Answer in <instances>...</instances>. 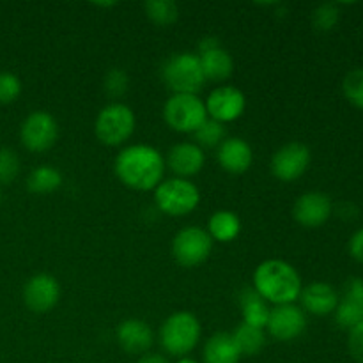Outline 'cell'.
Wrapping results in <instances>:
<instances>
[{
    "mask_svg": "<svg viewBox=\"0 0 363 363\" xmlns=\"http://www.w3.org/2000/svg\"><path fill=\"white\" fill-rule=\"evenodd\" d=\"M201 339V323L190 312H176L169 315L160 330V344L172 357L188 354Z\"/></svg>",
    "mask_w": 363,
    "mask_h": 363,
    "instance_id": "obj_3",
    "label": "cell"
},
{
    "mask_svg": "<svg viewBox=\"0 0 363 363\" xmlns=\"http://www.w3.org/2000/svg\"><path fill=\"white\" fill-rule=\"evenodd\" d=\"M21 94L20 78L9 71L0 73V105H9L14 103Z\"/></svg>",
    "mask_w": 363,
    "mask_h": 363,
    "instance_id": "obj_31",
    "label": "cell"
},
{
    "mask_svg": "<svg viewBox=\"0 0 363 363\" xmlns=\"http://www.w3.org/2000/svg\"><path fill=\"white\" fill-rule=\"evenodd\" d=\"M162 77L174 94H197L206 82L199 55L190 52L170 57L163 64Z\"/></svg>",
    "mask_w": 363,
    "mask_h": 363,
    "instance_id": "obj_4",
    "label": "cell"
},
{
    "mask_svg": "<svg viewBox=\"0 0 363 363\" xmlns=\"http://www.w3.org/2000/svg\"><path fill=\"white\" fill-rule=\"evenodd\" d=\"M176 363H197V362L191 360V358H181V360H177Z\"/></svg>",
    "mask_w": 363,
    "mask_h": 363,
    "instance_id": "obj_36",
    "label": "cell"
},
{
    "mask_svg": "<svg viewBox=\"0 0 363 363\" xmlns=\"http://www.w3.org/2000/svg\"><path fill=\"white\" fill-rule=\"evenodd\" d=\"M156 206L162 213L169 216L190 215L201 202L199 188L191 181L172 177L163 179L155 190Z\"/></svg>",
    "mask_w": 363,
    "mask_h": 363,
    "instance_id": "obj_5",
    "label": "cell"
},
{
    "mask_svg": "<svg viewBox=\"0 0 363 363\" xmlns=\"http://www.w3.org/2000/svg\"><path fill=\"white\" fill-rule=\"evenodd\" d=\"M350 254L354 261L363 264V227L351 236L350 240Z\"/></svg>",
    "mask_w": 363,
    "mask_h": 363,
    "instance_id": "obj_34",
    "label": "cell"
},
{
    "mask_svg": "<svg viewBox=\"0 0 363 363\" xmlns=\"http://www.w3.org/2000/svg\"><path fill=\"white\" fill-rule=\"evenodd\" d=\"M240 303L243 308V323L264 330L269 319L268 301L261 298L255 289H245L240 294Z\"/></svg>",
    "mask_w": 363,
    "mask_h": 363,
    "instance_id": "obj_22",
    "label": "cell"
},
{
    "mask_svg": "<svg viewBox=\"0 0 363 363\" xmlns=\"http://www.w3.org/2000/svg\"><path fill=\"white\" fill-rule=\"evenodd\" d=\"M230 335H233L241 357H243V354L245 357H254V354H259L266 344L264 330L255 328V326L247 325V323H241L240 326H236V330H234Z\"/></svg>",
    "mask_w": 363,
    "mask_h": 363,
    "instance_id": "obj_24",
    "label": "cell"
},
{
    "mask_svg": "<svg viewBox=\"0 0 363 363\" xmlns=\"http://www.w3.org/2000/svg\"><path fill=\"white\" fill-rule=\"evenodd\" d=\"M311 165V151L301 142H289L273 155L272 172L279 181L289 183L303 176Z\"/></svg>",
    "mask_w": 363,
    "mask_h": 363,
    "instance_id": "obj_10",
    "label": "cell"
},
{
    "mask_svg": "<svg viewBox=\"0 0 363 363\" xmlns=\"http://www.w3.org/2000/svg\"><path fill=\"white\" fill-rule=\"evenodd\" d=\"M351 357L358 363H363V321L350 330V339H347Z\"/></svg>",
    "mask_w": 363,
    "mask_h": 363,
    "instance_id": "obj_33",
    "label": "cell"
},
{
    "mask_svg": "<svg viewBox=\"0 0 363 363\" xmlns=\"http://www.w3.org/2000/svg\"><path fill=\"white\" fill-rule=\"evenodd\" d=\"M137 363H169L165 357L162 354H155V353H145L144 357L138 358Z\"/></svg>",
    "mask_w": 363,
    "mask_h": 363,
    "instance_id": "obj_35",
    "label": "cell"
},
{
    "mask_svg": "<svg viewBox=\"0 0 363 363\" xmlns=\"http://www.w3.org/2000/svg\"><path fill=\"white\" fill-rule=\"evenodd\" d=\"M117 342L126 353L142 354L147 353L152 346V330L142 319H128L117 328Z\"/></svg>",
    "mask_w": 363,
    "mask_h": 363,
    "instance_id": "obj_19",
    "label": "cell"
},
{
    "mask_svg": "<svg viewBox=\"0 0 363 363\" xmlns=\"http://www.w3.org/2000/svg\"><path fill=\"white\" fill-rule=\"evenodd\" d=\"M204 151L197 144L191 142H181L170 149L167 156V165L176 174V177L186 179V177L195 176L204 167Z\"/></svg>",
    "mask_w": 363,
    "mask_h": 363,
    "instance_id": "obj_16",
    "label": "cell"
},
{
    "mask_svg": "<svg viewBox=\"0 0 363 363\" xmlns=\"http://www.w3.org/2000/svg\"><path fill=\"white\" fill-rule=\"evenodd\" d=\"M62 184V176L55 167L41 165L35 167L27 179V188L32 194H52V191L59 190Z\"/></svg>",
    "mask_w": 363,
    "mask_h": 363,
    "instance_id": "obj_25",
    "label": "cell"
},
{
    "mask_svg": "<svg viewBox=\"0 0 363 363\" xmlns=\"http://www.w3.org/2000/svg\"><path fill=\"white\" fill-rule=\"evenodd\" d=\"M332 201L323 191H307L294 202L293 216L300 225L318 229L332 216Z\"/></svg>",
    "mask_w": 363,
    "mask_h": 363,
    "instance_id": "obj_14",
    "label": "cell"
},
{
    "mask_svg": "<svg viewBox=\"0 0 363 363\" xmlns=\"http://www.w3.org/2000/svg\"><path fill=\"white\" fill-rule=\"evenodd\" d=\"M128 74L124 69H119V67H113L106 73L105 77V91L110 98H121V96L126 94L128 91Z\"/></svg>",
    "mask_w": 363,
    "mask_h": 363,
    "instance_id": "obj_32",
    "label": "cell"
},
{
    "mask_svg": "<svg viewBox=\"0 0 363 363\" xmlns=\"http://www.w3.org/2000/svg\"><path fill=\"white\" fill-rule=\"evenodd\" d=\"M59 126L55 117L45 110H35L28 113L27 119L21 123L20 138L21 144L32 152H45L57 142Z\"/></svg>",
    "mask_w": 363,
    "mask_h": 363,
    "instance_id": "obj_9",
    "label": "cell"
},
{
    "mask_svg": "<svg viewBox=\"0 0 363 363\" xmlns=\"http://www.w3.org/2000/svg\"><path fill=\"white\" fill-rule=\"evenodd\" d=\"M266 328H268L269 335L273 339L289 342V340L298 339L305 332V328H307V318H305V312L294 303L277 305L269 312Z\"/></svg>",
    "mask_w": 363,
    "mask_h": 363,
    "instance_id": "obj_12",
    "label": "cell"
},
{
    "mask_svg": "<svg viewBox=\"0 0 363 363\" xmlns=\"http://www.w3.org/2000/svg\"><path fill=\"white\" fill-rule=\"evenodd\" d=\"M116 174L121 183L131 190H156L165 174V158L151 145H128L117 155Z\"/></svg>",
    "mask_w": 363,
    "mask_h": 363,
    "instance_id": "obj_1",
    "label": "cell"
},
{
    "mask_svg": "<svg viewBox=\"0 0 363 363\" xmlns=\"http://www.w3.org/2000/svg\"><path fill=\"white\" fill-rule=\"evenodd\" d=\"M199 60H201L206 80L223 82L233 74V57H230V53L227 52V50H223L222 46L199 53Z\"/></svg>",
    "mask_w": 363,
    "mask_h": 363,
    "instance_id": "obj_20",
    "label": "cell"
},
{
    "mask_svg": "<svg viewBox=\"0 0 363 363\" xmlns=\"http://www.w3.org/2000/svg\"><path fill=\"white\" fill-rule=\"evenodd\" d=\"M135 113L124 103H110L96 117V137L105 145L124 144L135 130Z\"/></svg>",
    "mask_w": 363,
    "mask_h": 363,
    "instance_id": "obj_6",
    "label": "cell"
},
{
    "mask_svg": "<svg viewBox=\"0 0 363 363\" xmlns=\"http://www.w3.org/2000/svg\"><path fill=\"white\" fill-rule=\"evenodd\" d=\"M204 105L209 119L225 124L233 123V121L240 119L243 116L247 99H245V94L238 87L222 85V87H216L209 94L208 101Z\"/></svg>",
    "mask_w": 363,
    "mask_h": 363,
    "instance_id": "obj_11",
    "label": "cell"
},
{
    "mask_svg": "<svg viewBox=\"0 0 363 363\" xmlns=\"http://www.w3.org/2000/svg\"><path fill=\"white\" fill-rule=\"evenodd\" d=\"M241 230V220L233 211H216L213 213L208 222V234L211 240L230 243L236 240Z\"/></svg>",
    "mask_w": 363,
    "mask_h": 363,
    "instance_id": "obj_23",
    "label": "cell"
},
{
    "mask_svg": "<svg viewBox=\"0 0 363 363\" xmlns=\"http://www.w3.org/2000/svg\"><path fill=\"white\" fill-rule=\"evenodd\" d=\"M0 202H2V194H0Z\"/></svg>",
    "mask_w": 363,
    "mask_h": 363,
    "instance_id": "obj_37",
    "label": "cell"
},
{
    "mask_svg": "<svg viewBox=\"0 0 363 363\" xmlns=\"http://www.w3.org/2000/svg\"><path fill=\"white\" fill-rule=\"evenodd\" d=\"M195 142L199 147H218L223 140H225V126L218 121L206 119L197 130L194 131Z\"/></svg>",
    "mask_w": 363,
    "mask_h": 363,
    "instance_id": "obj_26",
    "label": "cell"
},
{
    "mask_svg": "<svg viewBox=\"0 0 363 363\" xmlns=\"http://www.w3.org/2000/svg\"><path fill=\"white\" fill-rule=\"evenodd\" d=\"M301 311L308 312L312 315H328L335 312L339 305V294L330 284L326 282H312L300 293Z\"/></svg>",
    "mask_w": 363,
    "mask_h": 363,
    "instance_id": "obj_18",
    "label": "cell"
},
{
    "mask_svg": "<svg viewBox=\"0 0 363 363\" xmlns=\"http://www.w3.org/2000/svg\"><path fill=\"white\" fill-rule=\"evenodd\" d=\"M145 14L156 25H172L179 16V9L170 0H149L145 2Z\"/></svg>",
    "mask_w": 363,
    "mask_h": 363,
    "instance_id": "obj_27",
    "label": "cell"
},
{
    "mask_svg": "<svg viewBox=\"0 0 363 363\" xmlns=\"http://www.w3.org/2000/svg\"><path fill=\"white\" fill-rule=\"evenodd\" d=\"M20 174V158L9 147H0V184H11Z\"/></svg>",
    "mask_w": 363,
    "mask_h": 363,
    "instance_id": "obj_29",
    "label": "cell"
},
{
    "mask_svg": "<svg viewBox=\"0 0 363 363\" xmlns=\"http://www.w3.org/2000/svg\"><path fill=\"white\" fill-rule=\"evenodd\" d=\"M241 353L230 333H215L204 346L206 363H240Z\"/></svg>",
    "mask_w": 363,
    "mask_h": 363,
    "instance_id": "obj_21",
    "label": "cell"
},
{
    "mask_svg": "<svg viewBox=\"0 0 363 363\" xmlns=\"http://www.w3.org/2000/svg\"><path fill=\"white\" fill-rule=\"evenodd\" d=\"M254 289L269 303L291 305L300 298L303 287L294 266L280 259H269L255 269Z\"/></svg>",
    "mask_w": 363,
    "mask_h": 363,
    "instance_id": "obj_2",
    "label": "cell"
},
{
    "mask_svg": "<svg viewBox=\"0 0 363 363\" xmlns=\"http://www.w3.org/2000/svg\"><path fill=\"white\" fill-rule=\"evenodd\" d=\"M363 321V279L353 277L346 282L344 296L335 308V323L344 330H351Z\"/></svg>",
    "mask_w": 363,
    "mask_h": 363,
    "instance_id": "obj_15",
    "label": "cell"
},
{
    "mask_svg": "<svg viewBox=\"0 0 363 363\" xmlns=\"http://www.w3.org/2000/svg\"><path fill=\"white\" fill-rule=\"evenodd\" d=\"M342 91L347 101L363 110V67L350 71L342 82Z\"/></svg>",
    "mask_w": 363,
    "mask_h": 363,
    "instance_id": "obj_28",
    "label": "cell"
},
{
    "mask_svg": "<svg viewBox=\"0 0 363 363\" xmlns=\"http://www.w3.org/2000/svg\"><path fill=\"white\" fill-rule=\"evenodd\" d=\"M213 250V240L201 227H186L179 230L172 241V254L177 264L194 268L202 264Z\"/></svg>",
    "mask_w": 363,
    "mask_h": 363,
    "instance_id": "obj_8",
    "label": "cell"
},
{
    "mask_svg": "<svg viewBox=\"0 0 363 363\" xmlns=\"http://www.w3.org/2000/svg\"><path fill=\"white\" fill-rule=\"evenodd\" d=\"M216 160H218L220 167L229 174H245L250 169L252 162H254V152H252L250 144L243 138H225L222 144L218 145V152H216Z\"/></svg>",
    "mask_w": 363,
    "mask_h": 363,
    "instance_id": "obj_17",
    "label": "cell"
},
{
    "mask_svg": "<svg viewBox=\"0 0 363 363\" xmlns=\"http://www.w3.org/2000/svg\"><path fill=\"white\" fill-rule=\"evenodd\" d=\"M165 123L179 133H194L206 119V105L197 94H172L163 106Z\"/></svg>",
    "mask_w": 363,
    "mask_h": 363,
    "instance_id": "obj_7",
    "label": "cell"
},
{
    "mask_svg": "<svg viewBox=\"0 0 363 363\" xmlns=\"http://www.w3.org/2000/svg\"><path fill=\"white\" fill-rule=\"evenodd\" d=\"M339 7L335 4H321L315 7L314 14H312V21L314 27L321 32H328L339 23Z\"/></svg>",
    "mask_w": 363,
    "mask_h": 363,
    "instance_id": "obj_30",
    "label": "cell"
},
{
    "mask_svg": "<svg viewBox=\"0 0 363 363\" xmlns=\"http://www.w3.org/2000/svg\"><path fill=\"white\" fill-rule=\"evenodd\" d=\"M60 298L59 282L52 275L39 273L28 279L23 287V301L35 314H45L52 311Z\"/></svg>",
    "mask_w": 363,
    "mask_h": 363,
    "instance_id": "obj_13",
    "label": "cell"
}]
</instances>
